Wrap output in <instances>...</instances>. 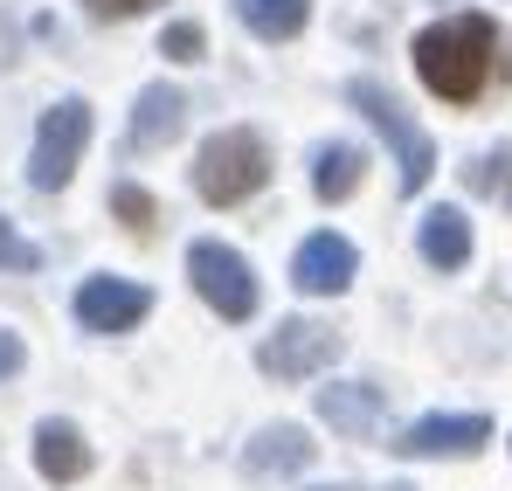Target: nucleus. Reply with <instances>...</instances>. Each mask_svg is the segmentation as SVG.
<instances>
[{"label": "nucleus", "instance_id": "39448f33", "mask_svg": "<svg viewBox=\"0 0 512 491\" xmlns=\"http://www.w3.org/2000/svg\"><path fill=\"white\" fill-rule=\"evenodd\" d=\"M333 360H340V332L319 326V319H284V326L263 339V353H256V367L277 374V381H312Z\"/></svg>", "mask_w": 512, "mask_h": 491}, {"label": "nucleus", "instance_id": "6ab92c4d", "mask_svg": "<svg viewBox=\"0 0 512 491\" xmlns=\"http://www.w3.org/2000/svg\"><path fill=\"white\" fill-rule=\"evenodd\" d=\"M35 263H42L35 243H21V236H14V222L0 215V270H35Z\"/></svg>", "mask_w": 512, "mask_h": 491}, {"label": "nucleus", "instance_id": "2eb2a0df", "mask_svg": "<svg viewBox=\"0 0 512 491\" xmlns=\"http://www.w3.org/2000/svg\"><path fill=\"white\" fill-rule=\"evenodd\" d=\"M360 166H367L360 146H319V160H312V194H319V201H346V194L360 187Z\"/></svg>", "mask_w": 512, "mask_h": 491}, {"label": "nucleus", "instance_id": "4468645a", "mask_svg": "<svg viewBox=\"0 0 512 491\" xmlns=\"http://www.w3.org/2000/svg\"><path fill=\"white\" fill-rule=\"evenodd\" d=\"M319 415L333 422V429H346V436H367L374 429V415H381V388H326L319 395Z\"/></svg>", "mask_w": 512, "mask_h": 491}, {"label": "nucleus", "instance_id": "6e6552de", "mask_svg": "<svg viewBox=\"0 0 512 491\" xmlns=\"http://www.w3.org/2000/svg\"><path fill=\"white\" fill-rule=\"evenodd\" d=\"M492 443V422L485 415H423V422H409L402 429V457H471V450H485Z\"/></svg>", "mask_w": 512, "mask_h": 491}, {"label": "nucleus", "instance_id": "0eeeda50", "mask_svg": "<svg viewBox=\"0 0 512 491\" xmlns=\"http://www.w3.org/2000/svg\"><path fill=\"white\" fill-rule=\"evenodd\" d=\"M146 312H153V291L125 284V277H84V291H77V326L84 332H132Z\"/></svg>", "mask_w": 512, "mask_h": 491}, {"label": "nucleus", "instance_id": "f03ea898", "mask_svg": "<svg viewBox=\"0 0 512 491\" xmlns=\"http://www.w3.org/2000/svg\"><path fill=\"white\" fill-rule=\"evenodd\" d=\"M263 180H270V153H263V139H256L250 125H229V132L201 139V153H194V187H201V201H215V208L250 201Z\"/></svg>", "mask_w": 512, "mask_h": 491}, {"label": "nucleus", "instance_id": "1a4fd4ad", "mask_svg": "<svg viewBox=\"0 0 512 491\" xmlns=\"http://www.w3.org/2000/svg\"><path fill=\"white\" fill-rule=\"evenodd\" d=\"M353 270H360V256H353V243L346 236H312V243L291 256V284L305 291V298H333V291H346L353 284Z\"/></svg>", "mask_w": 512, "mask_h": 491}, {"label": "nucleus", "instance_id": "dca6fc26", "mask_svg": "<svg viewBox=\"0 0 512 491\" xmlns=\"http://www.w3.org/2000/svg\"><path fill=\"white\" fill-rule=\"evenodd\" d=\"M312 464V443H305V429L298 422H284V429H263L250 443V471H305Z\"/></svg>", "mask_w": 512, "mask_h": 491}, {"label": "nucleus", "instance_id": "ddd939ff", "mask_svg": "<svg viewBox=\"0 0 512 491\" xmlns=\"http://www.w3.org/2000/svg\"><path fill=\"white\" fill-rule=\"evenodd\" d=\"M236 14H243V28H250L256 42H291L305 28L312 0H236Z\"/></svg>", "mask_w": 512, "mask_h": 491}, {"label": "nucleus", "instance_id": "aec40b11", "mask_svg": "<svg viewBox=\"0 0 512 491\" xmlns=\"http://www.w3.org/2000/svg\"><path fill=\"white\" fill-rule=\"evenodd\" d=\"M84 7L97 14V21H132V14H146L153 0H84Z\"/></svg>", "mask_w": 512, "mask_h": 491}, {"label": "nucleus", "instance_id": "423d86ee", "mask_svg": "<svg viewBox=\"0 0 512 491\" xmlns=\"http://www.w3.org/2000/svg\"><path fill=\"white\" fill-rule=\"evenodd\" d=\"M187 277H194V291H201L222 319H250L256 312V277H250V263H243V249L194 243L187 249Z\"/></svg>", "mask_w": 512, "mask_h": 491}, {"label": "nucleus", "instance_id": "5701e85b", "mask_svg": "<svg viewBox=\"0 0 512 491\" xmlns=\"http://www.w3.org/2000/svg\"><path fill=\"white\" fill-rule=\"evenodd\" d=\"M395 491H409V485H395Z\"/></svg>", "mask_w": 512, "mask_h": 491}, {"label": "nucleus", "instance_id": "20e7f679", "mask_svg": "<svg viewBox=\"0 0 512 491\" xmlns=\"http://www.w3.org/2000/svg\"><path fill=\"white\" fill-rule=\"evenodd\" d=\"M346 97H353V104H360V111L388 132V146L402 153V187H409V194H423L429 173H436V146H429L423 132L409 125V111H402V104H395V97H388L374 77H353V83H346Z\"/></svg>", "mask_w": 512, "mask_h": 491}, {"label": "nucleus", "instance_id": "9b49d317", "mask_svg": "<svg viewBox=\"0 0 512 491\" xmlns=\"http://www.w3.org/2000/svg\"><path fill=\"white\" fill-rule=\"evenodd\" d=\"M180 125H187V97H180V90H167V83L139 90V111H132V146H139V153H160Z\"/></svg>", "mask_w": 512, "mask_h": 491}, {"label": "nucleus", "instance_id": "7ed1b4c3", "mask_svg": "<svg viewBox=\"0 0 512 491\" xmlns=\"http://www.w3.org/2000/svg\"><path fill=\"white\" fill-rule=\"evenodd\" d=\"M84 146H90V104H84V97H63V104L42 111V125H35L28 180H35L42 194L70 187V173H77V160H84Z\"/></svg>", "mask_w": 512, "mask_h": 491}, {"label": "nucleus", "instance_id": "f257e3e1", "mask_svg": "<svg viewBox=\"0 0 512 491\" xmlns=\"http://www.w3.org/2000/svg\"><path fill=\"white\" fill-rule=\"evenodd\" d=\"M499 70V28L485 14H457L416 35V77L443 97V104H471Z\"/></svg>", "mask_w": 512, "mask_h": 491}, {"label": "nucleus", "instance_id": "9d476101", "mask_svg": "<svg viewBox=\"0 0 512 491\" xmlns=\"http://www.w3.org/2000/svg\"><path fill=\"white\" fill-rule=\"evenodd\" d=\"M35 471L49 478V485H77L90 471V443L77 422H42L35 429Z\"/></svg>", "mask_w": 512, "mask_h": 491}, {"label": "nucleus", "instance_id": "f3484780", "mask_svg": "<svg viewBox=\"0 0 512 491\" xmlns=\"http://www.w3.org/2000/svg\"><path fill=\"white\" fill-rule=\"evenodd\" d=\"M111 208H118V215H125L132 229H153V215H160L146 187H111Z\"/></svg>", "mask_w": 512, "mask_h": 491}, {"label": "nucleus", "instance_id": "412c9836", "mask_svg": "<svg viewBox=\"0 0 512 491\" xmlns=\"http://www.w3.org/2000/svg\"><path fill=\"white\" fill-rule=\"evenodd\" d=\"M21 360H28V353H21V339H14V332H0V381H7V374H21Z\"/></svg>", "mask_w": 512, "mask_h": 491}, {"label": "nucleus", "instance_id": "4be33fe9", "mask_svg": "<svg viewBox=\"0 0 512 491\" xmlns=\"http://www.w3.org/2000/svg\"><path fill=\"white\" fill-rule=\"evenodd\" d=\"M319 491H353V485H319Z\"/></svg>", "mask_w": 512, "mask_h": 491}, {"label": "nucleus", "instance_id": "f8f14e48", "mask_svg": "<svg viewBox=\"0 0 512 491\" xmlns=\"http://www.w3.org/2000/svg\"><path fill=\"white\" fill-rule=\"evenodd\" d=\"M416 243H423V263H436V270H464V263H471V222H464L457 208H429Z\"/></svg>", "mask_w": 512, "mask_h": 491}, {"label": "nucleus", "instance_id": "a211bd4d", "mask_svg": "<svg viewBox=\"0 0 512 491\" xmlns=\"http://www.w3.org/2000/svg\"><path fill=\"white\" fill-rule=\"evenodd\" d=\"M160 56H173V63H201V28H194V21H173L167 35H160Z\"/></svg>", "mask_w": 512, "mask_h": 491}]
</instances>
